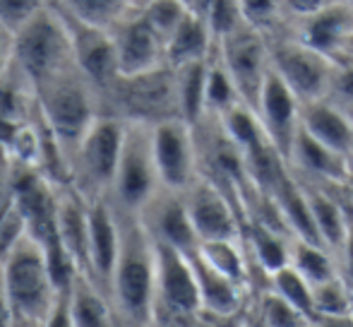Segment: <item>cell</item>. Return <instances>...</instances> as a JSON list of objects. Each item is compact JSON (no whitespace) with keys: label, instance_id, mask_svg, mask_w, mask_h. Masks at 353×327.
I'll return each instance as SVG.
<instances>
[{"label":"cell","instance_id":"obj_17","mask_svg":"<svg viewBox=\"0 0 353 327\" xmlns=\"http://www.w3.org/2000/svg\"><path fill=\"white\" fill-rule=\"evenodd\" d=\"M108 32H111L113 46H116L121 75H137V72L166 66V51H163L161 37L149 27L137 5L130 14H125Z\"/></svg>","mask_w":353,"mask_h":327},{"label":"cell","instance_id":"obj_28","mask_svg":"<svg viewBox=\"0 0 353 327\" xmlns=\"http://www.w3.org/2000/svg\"><path fill=\"white\" fill-rule=\"evenodd\" d=\"M61 12L99 29H111L135 10L137 0H53Z\"/></svg>","mask_w":353,"mask_h":327},{"label":"cell","instance_id":"obj_6","mask_svg":"<svg viewBox=\"0 0 353 327\" xmlns=\"http://www.w3.org/2000/svg\"><path fill=\"white\" fill-rule=\"evenodd\" d=\"M101 111L125 121L159 123L181 118L176 97V72L161 66L137 75H118L116 82L101 94Z\"/></svg>","mask_w":353,"mask_h":327},{"label":"cell","instance_id":"obj_19","mask_svg":"<svg viewBox=\"0 0 353 327\" xmlns=\"http://www.w3.org/2000/svg\"><path fill=\"white\" fill-rule=\"evenodd\" d=\"M137 217L147 226L149 236L159 244L173 246L183 252H195L197 246H200L183 192L161 188Z\"/></svg>","mask_w":353,"mask_h":327},{"label":"cell","instance_id":"obj_8","mask_svg":"<svg viewBox=\"0 0 353 327\" xmlns=\"http://www.w3.org/2000/svg\"><path fill=\"white\" fill-rule=\"evenodd\" d=\"M159 190L161 181L154 161L152 123L125 121V140L108 200L116 205L118 212L140 215Z\"/></svg>","mask_w":353,"mask_h":327},{"label":"cell","instance_id":"obj_25","mask_svg":"<svg viewBox=\"0 0 353 327\" xmlns=\"http://www.w3.org/2000/svg\"><path fill=\"white\" fill-rule=\"evenodd\" d=\"M70 310L74 327H121L113 304L87 275H77L70 286Z\"/></svg>","mask_w":353,"mask_h":327},{"label":"cell","instance_id":"obj_12","mask_svg":"<svg viewBox=\"0 0 353 327\" xmlns=\"http://www.w3.org/2000/svg\"><path fill=\"white\" fill-rule=\"evenodd\" d=\"M183 197H185L188 215H190L200 244L202 241L243 239L245 215L221 186L200 173L197 181L183 192Z\"/></svg>","mask_w":353,"mask_h":327},{"label":"cell","instance_id":"obj_26","mask_svg":"<svg viewBox=\"0 0 353 327\" xmlns=\"http://www.w3.org/2000/svg\"><path fill=\"white\" fill-rule=\"evenodd\" d=\"M210 58L176 68L171 66L173 72H176L178 111H181L183 121H188L190 126H197L207 116V70H210Z\"/></svg>","mask_w":353,"mask_h":327},{"label":"cell","instance_id":"obj_13","mask_svg":"<svg viewBox=\"0 0 353 327\" xmlns=\"http://www.w3.org/2000/svg\"><path fill=\"white\" fill-rule=\"evenodd\" d=\"M288 29L332 61L353 58V0H332L325 8L293 19Z\"/></svg>","mask_w":353,"mask_h":327},{"label":"cell","instance_id":"obj_24","mask_svg":"<svg viewBox=\"0 0 353 327\" xmlns=\"http://www.w3.org/2000/svg\"><path fill=\"white\" fill-rule=\"evenodd\" d=\"M163 48H166V63L176 68L210 58L214 48H216V39H214L205 14L197 12V10H190L188 17L176 27V32L166 39Z\"/></svg>","mask_w":353,"mask_h":327},{"label":"cell","instance_id":"obj_1","mask_svg":"<svg viewBox=\"0 0 353 327\" xmlns=\"http://www.w3.org/2000/svg\"><path fill=\"white\" fill-rule=\"evenodd\" d=\"M121 215V250L111 275L108 299L121 327H147L157 299V250L137 215Z\"/></svg>","mask_w":353,"mask_h":327},{"label":"cell","instance_id":"obj_41","mask_svg":"<svg viewBox=\"0 0 353 327\" xmlns=\"http://www.w3.org/2000/svg\"><path fill=\"white\" fill-rule=\"evenodd\" d=\"M14 327H41V323H24V320H14Z\"/></svg>","mask_w":353,"mask_h":327},{"label":"cell","instance_id":"obj_35","mask_svg":"<svg viewBox=\"0 0 353 327\" xmlns=\"http://www.w3.org/2000/svg\"><path fill=\"white\" fill-rule=\"evenodd\" d=\"M51 5L53 0H0V22L12 32H17L34 14L51 8Z\"/></svg>","mask_w":353,"mask_h":327},{"label":"cell","instance_id":"obj_27","mask_svg":"<svg viewBox=\"0 0 353 327\" xmlns=\"http://www.w3.org/2000/svg\"><path fill=\"white\" fill-rule=\"evenodd\" d=\"M197 255L212 265L214 270H219L221 275H226L228 279L238 281L248 289L250 286V272L252 262L248 255V248L243 239H221V241H202L197 246Z\"/></svg>","mask_w":353,"mask_h":327},{"label":"cell","instance_id":"obj_3","mask_svg":"<svg viewBox=\"0 0 353 327\" xmlns=\"http://www.w3.org/2000/svg\"><path fill=\"white\" fill-rule=\"evenodd\" d=\"M0 272H3L10 301H12L14 320L43 323L61 291L56 289L46 250L41 244L24 231L0 257Z\"/></svg>","mask_w":353,"mask_h":327},{"label":"cell","instance_id":"obj_40","mask_svg":"<svg viewBox=\"0 0 353 327\" xmlns=\"http://www.w3.org/2000/svg\"><path fill=\"white\" fill-rule=\"evenodd\" d=\"M0 327H14V308L8 296V289H5L3 272H0Z\"/></svg>","mask_w":353,"mask_h":327},{"label":"cell","instance_id":"obj_22","mask_svg":"<svg viewBox=\"0 0 353 327\" xmlns=\"http://www.w3.org/2000/svg\"><path fill=\"white\" fill-rule=\"evenodd\" d=\"M301 128L330 150L353 159V123L346 108L330 99H315L301 106Z\"/></svg>","mask_w":353,"mask_h":327},{"label":"cell","instance_id":"obj_37","mask_svg":"<svg viewBox=\"0 0 353 327\" xmlns=\"http://www.w3.org/2000/svg\"><path fill=\"white\" fill-rule=\"evenodd\" d=\"M41 327H74L72 310H70V291H61L56 296V301H53L51 310H48Z\"/></svg>","mask_w":353,"mask_h":327},{"label":"cell","instance_id":"obj_32","mask_svg":"<svg viewBox=\"0 0 353 327\" xmlns=\"http://www.w3.org/2000/svg\"><path fill=\"white\" fill-rule=\"evenodd\" d=\"M238 101H243V99L238 94L236 82H233L231 72L226 70V66L219 61L216 48H214L210 70H207V116H221Z\"/></svg>","mask_w":353,"mask_h":327},{"label":"cell","instance_id":"obj_18","mask_svg":"<svg viewBox=\"0 0 353 327\" xmlns=\"http://www.w3.org/2000/svg\"><path fill=\"white\" fill-rule=\"evenodd\" d=\"M288 168L293 176L305 183H317L327 188H351L353 186V159L346 155L330 150L327 145L317 142L305 130H298L293 140Z\"/></svg>","mask_w":353,"mask_h":327},{"label":"cell","instance_id":"obj_2","mask_svg":"<svg viewBox=\"0 0 353 327\" xmlns=\"http://www.w3.org/2000/svg\"><path fill=\"white\" fill-rule=\"evenodd\" d=\"M37 108L70 159L79 137L101 113V97L77 63H72L37 89Z\"/></svg>","mask_w":353,"mask_h":327},{"label":"cell","instance_id":"obj_33","mask_svg":"<svg viewBox=\"0 0 353 327\" xmlns=\"http://www.w3.org/2000/svg\"><path fill=\"white\" fill-rule=\"evenodd\" d=\"M137 10H140L142 17L149 22V27L161 37L163 46H166V39L176 32L178 24L195 8H192L190 0H140Z\"/></svg>","mask_w":353,"mask_h":327},{"label":"cell","instance_id":"obj_43","mask_svg":"<svg viewBox=\"0 0 353 327\" xmlns=\"http://www.w3.org/2000/svg\"><path fill=\"white\" fill-rule=\"evenodd\" d=\"M349 116H351V123H353V108H349Z\"/></svg>","mask_w":353,"mask_h":327},{"label":"cell","instance_id":"obj_36","mask_svg":"<svg viewBox=\"0 0 353 327\" xmlns=\"http://www.w3.org/2000/svg\"><path fill=\"white\" fill-rule=\"evenodd\" d=\"M327 99L341 108H353V58L351 61H336L332 70Z\"/></svg>","mask_w":353,"mask_h":327},{"label":"cell","instance_id":"obj_30","mask_svg":"<svg viewBox=\"0 0 353 327\" xmlns=\"http://www.w3.org/2000/svg\"><path fill=\"white\" fill-rule=\"evenodd\" d=\"M317 320H339L353 315V281L341 272L312 286Z\"/></svg>","mask_w":353,"mask_h":327},{"label":"cell","instance_id":"obj_38","mask_svg":"<svg viewBox=\"0 0 353 327\" xmlns=\"http://www.w3.org/2000/svg\"><path fill=\"white\" fill-rule=\"evenodd\" d=\"M14 68V32L0 22V80Z\"/></svg>","mask_w":353,"mask_h":327},{"label":"cell","instance_id":"obj_44","mask_svg":"<svg viewBox=\"0 0 353 327\" xmlns=\"http://www.w3.org/2000/svg\"><path fill=\"white\" fill-rule=\"evenodd\" d=\"M137 3H140V0H137Z\"/></svg>","mask_w":353,"mask_h":327},{"label":"cell","instance_id":"obj_21","mask_svg":"<svg viewBox=\"0 0 353 327\" xmlns=\"http://www.w3.org/2000/svg\"><path fill=\"white\" fill-rule=\"evenodd\" d=\"M192 265L197 272V284H200V299H202V315L210 323H226L236 320L243 313L245 306V286L238 281L228 279L212 265H207L200 255L190 252Z\"/></svg>","mask_w":353,"mask_h":327},{"label":"cell","instance_id":"obj_9","mask_svg":"<svg viewBox=\"0 0 353 327\" xmlns=\"http://www.w3.org/2000/svg\"><path fill=\"white\" fill-rule=\"evenodd\" d=\"M270 58L272 70L291 87V92L303 103L327 97L336 61L307 46L288 27L270 34Z\"/></svg>","mask_w":353,"mask_h":327},{"label":"cell","instance_id":"obj_15","mask_svg":"<svg viewBox=\"0 0 353 327\" xmlns=\"http://www.w3.org/2000/svg\"><path fill=\"white\" fill-rule=\"evenodd\" d=\"M118 250H121V215L108 197H94L89 200L87 277L106 296Z\"/></svg>","mask_w":353,"mask_h":327},{"label":"cell","instance_id":"obj_7","mask_svg":"<svg viewBox=\"0 0 353 327\" xmlns=\"http://www.w3.org/2000/svg\"><path fill=\"white\" fill-rule=\"evenodd\" d=\"M157 250V299L154 320L168 327H195L202 315L200 284L190 252L154 241Z\"/></svg>","mask_w":353,"mask_h":327},{"label":"cell","instance_id":"obj_29","mask_svg":"<svg viewBox=\"0 0 353 327\" xmlns=\"http://www.w3.org/2000/svg\"><path fill=\"white\" fill-rule=\"evenodd\" d=\"M291 265L296 267L312 286L341 275V260L330 248H325L320 244H310V241H303V239H293Z\"/></svg>","mask_w":353,"mask_h":327},{"label":"cell","instance_id":"obj_39","mask_svg":"<svg viewBox=\"0 0 353 327\" xmlns=\"http://www.w3.org/2000/svg\"><path fill=\"white\" fill-rule=\"evenodd\" d=\"M327 3H332V0H281V8H283V14L288 17V24H291L293 19L305 17V14L325 8Z\"/></svg>","mask_w":353,"mask_h":327},{"label":"cell","instance_id":"obj_16","mask_svg":"<svg viewBox=\"0 0 353 327\" xmlns=\"http://www.w3.org/2000/svg\"><path fill=\"white\" fill-rule=\"evenodd\" d=\"M58 12H61V10H58ZM61 14L68 24V32H70L74 63H77L79 70L87 75V80L97 87L99 97H101V94L116 82V77L121 75L111 32H108V29L92 27V24L77 22V19H72L70 14H65V12H61Z\"/></svg>","mask_w":353,"mask_h":327},{"label":"cell","instance_id":"obj_31","mask_svg":"<svg viewBox=\"0 0 353 327\" xmlns=\"http://www.w3.org/2000/svg\"><path fill=\"white\" fill-rule=\"evenodd\" d=\"M267 286H270L272 291H276L281 299H286L293 308L301 310L305 318H310L312 323H317L315 299H312V284L293 265L274 272V275L267 279Z\"/></svg>","mask_w":353,"mask_h":327},{"label":"cell","instance_id":"obj_5","mask_svg":"<svg viewBox=\"0 0 353 327\" xmlns=\"http://www.w3.org/2000/svg\"><path fill=\"white\" fill-rule=\"evenodd\" d=\"M125 140V118L99 113L70 157V183L84 197H108Z\"/></svg>","mask_w":353,"mask_h":327},{"label":"cell","instance_id":"obj_4","mask_svg":"<svg viewBox=\"0 0 353 327\" xmlns=\"http://www.w3.org/2000/svg\"><path fill=\"white\" fill-rule=\"evenodd\" d=\"M72 63L70 32L56 5L34 14L14 32V68L27 77L34 92Z\"/></svg>","mask_w":353,"mask_h":327},{"label":"cell","instance_id":"obj_20","mask_svg":"<svg viewBox=\"0 0 353 327\" xmlns=\"http://www.w3.org/2000/svg\"><path fill=\"white\" fill-rule=\"evenodd\" d=\"M56 234L63 250L74 262L79 275H87L89 248V197L72 183L58 186L56 192Z\"/></svg>","mask_w":353,"mask_h":327},{"label":"cell","instance_id":"obj_11","mask_svg":"<svg viewBox=\"0 0 353 327\" xmlns=\"http://www.w3.org/2000/svg\"><path fill=\"white\" fill-rule=\"evenodd\" d=\"M152 147L161 188L185 192L200 176L195 126L178 116L152 123Z\"/></svg>","mask_w":353,"mask_h":327},{"label":"cell","instance_id":"obj_23","mask_svg":"<svg viewBox=\"0 0 353 327\" xmlns=\"http://www.w3.org/2000/svg\"><path fill=\"white\" fill-rule=\"evenodd\" d=\"M250 262L270 279L274 272L291 265L293 236L288 231L279 229L274 224H267L262 219H248L245 231H243Z\"/></svg>","mask_w":353,"mask_h":327},{"label":"cell","instance_id":"obj_14","mask_svg":"<svg viewBox=\"0 0 353 327\" xmlns=\"http://www.w3.org/2000/svg\"><path fill=\"white\" fill-rule=\"evenodd\" d=\"M301 106L303 101L291 92L286 82L270 68L265 84H262L260 99H257V118L265 128L270 142L276 147V152L286 159L291 155L293 140L301 130Z\"/></svg>","mask_w":353,"mask_h":327},{"label":"cell","instance_id":"obj_42","mask_svg":"<svg viewBox=\"0 0 353 327\" xmlns=\"http://www.w3.org/2000/svg\"><path fill=\"white\" fill-rule=\"evenodd\" d=\"M147 327H168V325H163V323H159V320H152Z\"/></svg>","mask_w":353,"mask_h":327},{"label":"cell","instance_id":"obj_10","mask_svg":"<svg viewBox=\"0 0 353 327\" xmlns=\"http://www.w3.org/2000/svg\"><path fill=\"white\" fill-rule=\"evenodd\" d=\"M216 56L231 72L243 103L257 108L262 84L270 75V37L255 24L243 22L231 34L216 41Z\"/></svg>","mask_w":353,"mask_h":327},{"label":"cell","instance_id":"obj_34","mask_svg":"<svg viewBox=\"0 0 353 327\" xmlns=\"http://www.w3.org/2000/svg\"><path fill=\"white\" fill-rule=\"evenodd\" d=\"M257 323L262 327H312L310 318L301 313L298 308H293L286 299H281L276 291H272L267 286L257 299Z\"/></svg>","mask_w":353,"mask_h":327}]
</instances>
